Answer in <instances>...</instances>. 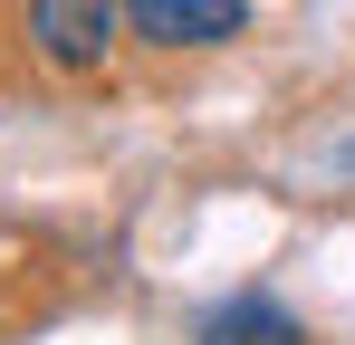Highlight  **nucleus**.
I'll return each mask as SVG.
<instances>
[{"label":"nucleus","mask_w":355,"mask_h":345,"mask_svg":"<svg viewBox=\"0 0 355 345\" xmlns=\"http://www.w3.org/2000/svg\"><path fill=\"white\" fill-rule=\"evenodd\" d=\"M125 29H135L125 0H29V48L49 57L58 77H96Z\"/></svg>","instance_id":"obj_1"},{"label":"nucleus","mask_w":355,"mask_h":345,"mask_svg":"<svg viewBox=\"0 0 355 345\" xmlns=\"http://www.w3.org/2000/svg\"><path fill=\"white\" fill-rule=\"evenodd\" d=\"M202 345H307V326H297L279 297L240 288V297H221V307L202 317Z\"/></svg>","instance_id":"obj_3"},{"label":"nucleus","mask_w":355,"mask_h":345,"mask_svg":"<svg viewBox=\"0 0 355 345\" xmlns=\"http://www.w3.org/2000/svg\"><path fill=\"white\" fill-rule=\"evenodd\" d=\"M144 48H221L250 29V0H125Z\"/></svg>","instance_id":"obj_2"}]
</instances>
